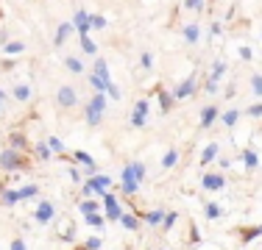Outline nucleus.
<instances>
[{
  "label": "nucleus",
  "instance_id": "57",
  "mask_svg": "<svg viewBox=\"0 0 262 250\" xmlns=\"http://www.w3.org/2000/svg\"><path fill=\"white\" fill-rule=\"evenodd\" d=\"M3 189H9V186H6V181H0V192H3Z\"/></svg>",
  "mask_w": 262,
  "mask_h": 250
},
{
  "label": "nucleus",
  "instance_id": "23",
  "mask_svg": "<svg viewBox=\"0 0 262 250\" xmlns=\"http://www.w3.org/2000/svg\"><path fill=\"white\" fill-rule=\"evenodd\" d=\"M240 159H243V167H246L248 172H254L259 167V156H257V150H254V147H246Z\"/></svg>",
  "mask_w": 262,
  "mask_h": 250
},
{
  "label": "nucleus",
  "instance_id": "32",
  "mask_svg": "<svg viewBox=\"0 0 262 250\" xmlns=\"http://www.w3.org/2000/svg\"><path fill=\"white\" fill-rule=\"evenodd\" d=\"M84 75H86V84L92 86V92H103V95H106V84H109V81L98 78L95 72H84Z\"/></svg>",
  "mask_w": 262,
  "mask_h": 250
},
{
  "label": "nucleus",
  "instance_id": "39",
  "mask_svg": "<svg viewBox=\"0 0 262 250\" xmlns=\"http://www.w3.org/2000/svg\"><path fill=\"white\" fill-rule=\"evenodd\" d=\"M131 111H134V114H145V117H148V114H151V97H140Z\"/></svg>",
  "mask_w": 262,
  "mask_h": 250
},
{
  "label": "nucleus",
  "instance_id": "54",
  "mask_svg": "<svg viewBox=\"0 0 262 250\" xmlns=\"http://www.w3.org/2000/svg\"><path fill=\"white\" fill-rule=\"evenodd\" d=\"M6 42H9V31H6V28H0V47H3Z\"/></svg>",
  "mask_w": 262,
  "mask_h": 250
},
{
  "label": "nucleus",
  "instance_id": "18",
  "mask_svg": "<svg viewBox=\"0 0 262 250\" xmlns=\"http://www.w3.org/2000/svg\"><path fill=\"white\" fill-rule=\"evenodd\" d=\"M240 117H243V109H237V106H232V109H223V111H221V120H217V122H221L226 131H232L234 125L240 122Z\"/></svg>",
  "mask_w": 262,
  "mask_h": 250
},
{
  "label": "nucleus",
  "instance_id": "40",
  "mask_svg": "<svg viewBox=\"0 0 262 250\" xmlns=\"http://www.w3.org/2000/svg\"><path fill=\"white\" fill-rule=\"evenodd\" d=\"M90 22H92V31H103V28H109V20H106L103 14H92V11H90Z\"/></svg>",
  "mask_w": 262,
  "mask_h": 250
},
{
  "label": "nucleus",
  "instance_id": "29",
  "mask_svg": "<svg viewBox=\"0 0 262 250\" xmlns=\"http://www.w3.org/2000/svg\"><path fill=\"white\" fill-rule=\"evenodd\" d=\"M179 156H182V153H179V147H170V150H167V153L162 156V170H173V167L179 164Z\"/></svg>",
  "mask_w": 262,
  "mask_h": 250
},
{
  "label": "nucleus",
  "instance_id": "45",
  "mask_svg": "<svg viewBox=\"0 0 262 250\" xmlns=\"http://www.w3.org/2000/svg\"><path fill=\"white\" fill-rule=\"evenodd\" d=\"M217 34H223V25H221V20H212L209 22V34H207V42H212Z\"/></svg>",
  "mask_w": 262,
  "mask_h": 250
},
{
  "label": "nucleus",
  "instance_id": "47",
  "mask_svg": "<svg viewBox=\"0 0 262 250\" xmlns=\"http://www.w3.org/2000/svg\"><path fill=\"white\" fill-rule=\"evenodd\" d=\"M201 234H198V228H195V222H190V245L195 247V245H201Z\"/></svg>",
  "mask_w": 262,
  "mask_h": 250
},
{
  "label": "nucleus",
  "instance_id": "25",
  "mask_svg": "<svg viewBox=\"0 0 262 250\" xmlns=\"http://www.w3.org/2000/svg\"><path fill=\"white\" fill-rule=\"evenodd\" d=\"M90 72H95L98 78H103V81H112V75H109V61L101 59V56H95V61H92V70Z\"/></svg>",
  "mask_w": 262,
  "mask_h": 250
},
{
  "label": "nucleus",
  "instance_id": "46",
  "mask_svg": "<svg viewBox=\"0 0 262 250\" xmlns=\"http://www.w3.org/2000/svg\"><path fill=\"white\" fill-rule=\"evenodd\" d=\"M204 92H207V95H217V92H221V81L207 78V81H204Z\"/></svg>",
  "mask_w": 262,
  "mask_h": 250
},
{
  "label": "nucleus",
  "instance_id": "34",
  "mask_svg": "<svg viewBox=\"0 0 262 250\" xmlns=\"http://www.w3.org/2000/svg\"><path fill=\"white\" fill-rule=\"evenodd\" d=\"M98 209H101V203H98V200H90V197L78 200V211H81V214H95Z\"/></svg>",
  "mask_w": 262,
  "mask_h": 250
},
{
  "label": "nucleus",
  "instance_id": "58",
  "mask_svg": "<svg viewBox=\"0 0 262 250\" xmlns=\"http://www.w3.org/2000/svg\"><path fill=\"white\" fill-rule=\"evenodd\" d=\"M159 250H165V247H159Z\"/></svg>",
  "mask_w": 262,
  "mask_h": 250
},
{
  "label": "nucleus",
  "instance_id": "10",
  "mask_svg": "<svg viewBox=\"0 0 262 250\" xmlns=\"http://www.w3.org/2000/svg\"><path fill=\"white\" fill-rule=\"evenodd\" d=\"M179 34H182L184 45H190V47H198V42L204 39V31H201V22H198V20H190V22H184Z\"/></svg>",
  "mask_w": 262,
  "mask_h": 250
},
{
  "label": "nucleus",
  "instance_id": "44",
  "mask_svg": "<svg viewBox=\"0 0 262 250\" xmlns=\"http://www.w3.org/2000/svg\"><path fill=\"white\" fill-rule=\"evenodd\" d=\"M48 145H51V150H53L56 156L67 153V150H64V142H61V139H56V136H48Z\"/></svg>",
  "mask_w": 262,
  "mask_h": 250
},
{
  "label": "nucleus",
  "instance_id": "2",
  "mask_svg": "<svg viewBox=\"0 0 262 250\" xmlns=\"http://www.w3.org/2000/svg\"><path fill=\"white\" fill-rule=\"evenodd\" d=\"M109 111V100L103 92H92V97L84 103V122L86 128H98L103 122V114Z\"/></svg>",
  "mask_w": 262,
  "mask_h": 250
},
{
  "label": "nucleus",
  "instance_id": "27",
  "mask_svg": "<svg viewBox=\"0 0 262 250\" xmlns=\"http://www.w3.org/2000/svg\"><path fill=\"white\" fill-rule=\"evenodd\" d=\"M226 72H229V64H226L223 59H215V61H212V70H209L207 78H212V81H221Z\"/></svg>",
  "mask_w": 262,
  "mask_h": 250
},
{
  "label": "nucleus",
  "instance_id": "26",
  "mask_svg": "<svg viewBox=\"0 0 262 250\" xmlns=\"http://www.w3.org/2000/svg\"><path fill=\"white\" fill-rule=\"evenodd\" d=\"M20 203V192L17 189H3L0 192V206L3 209H11V206H17Z\"/></svg>",
  "mask_w": 262,
  "mask_h": 250
},
{
  "label": "nucleus",
  "instance_id": "53",
  "mask_svg": "<svg viewBox=\"0 0 262 250\" xmlns=\"http://www.w3.org/2000/svg\"><path fill=\"white\" fill-rule=\"evenodd\" d=\"M0 103H6V106H9V103H14V100H11V95L3 89V86H0Z\"/></svg>",
  "mask_w": 262,
  "mask_h": 250
},
{
  "label": "nucleus",
  "instance_id": "37",
  "mask_svg": "<svg viewBox=\"0 0 262 250\" xmlns=\"http://www.w3.org/2000/svg\"><path fill=\"white\" fill-rule=\"evenodd\" d=\"M17 192H20V203H23V200H31V197L39 195V186H36V184H26V186H20Z\"/></svg>",
  "mask_w": 262,
  "mask_h": 250
},
{
  "label": "nucleus",
  "instance_id": "15",
  "mask_svg": "<svg viewBox=\"0 0 262 250\" xmlns=\"http://www.w3.org/2000/svg\"><path fill=\"white\" fill-rule=\"evenodd\" d=\"M73 25H76V34H78V36H86V34L92 31L90 11H86V9H76V14H73Z\"/></svg>",
  "mask_w": 262,
  "mask_h": 250
},
{
  "label": "nucleus",
  "instance_id": "38",
  "mask_svg": "<svg viewBox=\"0 0 262 250\" xmlns=\"http://www.w3.org/2000/svg\"><path fill=\"white\" fill-rule=\"evenodd\" d=\"M140 67H142V72H154V53L151 50H142L140 53Z\"/></svg>",
  "mask_w": 262,
  "mask_h": 250
},
{
  "label": "nucleus",
  "instance_id": "9",
  "mask_svg": "<svg viewBox=\"0 0 262 250\" xmlns=\"http://www.w3.org/2000/svg\"><path fill=\"white\" fill-rule=\"evenodd\" d=\"M103 209H106V220H109V222H120V217H123V206H120V200H117V195H115V192H103Z\"/></svg>",
  "mask_w": 262,
  "mask_h": 250
},
{
  "label": "nucleus",
  "instance_id": "20",
  "mask_svg": "<svg viewBox=\"0 0 262 250\" xmlns=\"http://www.w3.org/2000/svg\"><path fill=\"white\" fill-rule=\"evenodd\" d=\"M120 225L126 231H131V234H137V231L142 228V217L137 214V211H123V217H120Z\"/></svg>",
  "mask_w": 262,
  "mask_h": 250
},
{
  "label": "nucleus",
  "instance_id": "24",
  "mask_svg": "<svg viewBox=\"0 0 262 250\" xmlns=\"http://www.w3.org/2000/svg\"><path fill=\"white\" fill-rule=\"evenodd\" d=\"M0 53H3V56H23V53H26V42H20V39H9L3 47H0Z\"/></svg>",
  "mask_w": 262,
  "mask_h": 250
},
{
  "label": "nucleus",
  "instance_id": "16",
  "mask_svg": "<svg viewBox=\"0 0 262 250\" xmlns=\"http://www.w3.org/2000/svg\"><path fill=\"white\" fill-rule=\"evenodd\" d=\"M31 159H34V161H51V159H56V153L51 150V145H48V139L34 142V147H31Z\"/></svg>",
  "mask_w": 262,
  "mask_h": 250
},
{
  "label": "nucleus",
  "instance_id": "6",
  "mask_svg": "<svg viewBox=\"0 0 262 250\" xmlns=\"http://www.w3.org/2000/svg\"><path fill=\"white\" fill-rule=\"evenodd\" d=\"M53 220H56V203H53V200H48V197L36 200L34 222H39V225H51Z\"/></svg>",
  "mask_w": 262,
  "mask_h": 250
},
{
  "label": "nucleus",
  "instance_id": "48",
  "mask_svg": "<svg viewBox=\"0 0 262 250\" xmlns=\"http://www.w3.org/2000/svg\"><path fill=\"white\" fill-rule=\"evenodd\" d=\"M70 181L73 184H84V175H81L78 164H70Z\"/></svg>",
  "mask_w": 262,
  "mask_h": 250
},
{
  "label": "nucleus",
  "instance_id": "52",
  "mask_svg": "<svg viewBox=\"0 0 262 250\" xmlns=\"http://www.w3.org/2000/svg\"><path fill=\"white\" fill-rule=\"evenodd\" d=\"M0 70H3V72H11V70H14V56H9V59L0 61Z\"/></svg>",
  "mask_w": 262,
  "mask_h": 250
},
{
  "label": "nucleus",
  "instance_id": "13",
  "mask_svg": "<svg viewBox=\"0 0 262 250\" xmlns=\"http://www.w3.org/2000/svg\"><path fill=\"white\" fill-rule=\"evenodd\" d=\"M61 67H64L70 75H84L86 72V64H84V59L76 53H64L61 56Z\"/></svg>",
  "mask_w": 262,
  "mask_h": 250
},
{
  "label": "nucleus",
  "instance_id": "21",
  "mask_svg": "<svg viewBox=\"0 0 262 250\" xmlns=\"http://www.w3.org/2000/svg\"><path fill=\"white\" fill-rule=\"evenodd\" d=\"M142 217V222L151 225V228H159L162 220H165V209H151V211H137Z\"/></svg>",
  "mask_w": 262,
  "mask_h": 250
},
{
  "label": "nucleus",
  "instance_id": "55",
  "mask_svg": "<svg viewBox=\"0 0 262 250\" xmlns=\"http://www.w3.org/2000/svg\"><path fill=\"white\" fill-rule=\"evenodd\" d=\"M73 250H90V247H86L84 242H78V245H73Z\"/></svg>",
  "mask_w": 262,
  "mask_h": 250
},
{
  "label": "nucleus",
  "instance_id": "41",
  "mask_svg": "<svg viewBox=\"0 0 262 250\" xmlns=\"http://www.w3.org/2000/svg\"><path fill=\"white\" fill-rule=\"evenodd\" d=\"M84 222L90 225V228H101V225L106 222V217H103V214H98V211H95V214H84Z\"/></svg>",
  "mask_w": 262,
  "mask_h": 250
},
{
  "label": "nucleus",
  "instance_id": "42",
  "mask_svg": "<svg viewBox=\"0 0 262 250\" xmlns=\"http://www.w3.org/2000/svg\"><path fill=\"white\" fill-rule=\"evenodd\" d=\"M128 125H131V128H145L148 117L145 114H134V111H131V114H128Z\"/></svg>",
  "mask_w": 262,
  "mask_h": 250
},
{
  "label": "nucleus",
  "instance_id": "17",
  "mask_svg": "<svg viewBox=\"0 0 262 250\" xmlns=\"http://www.w3.org/2000/svg\"><path fill=\"white\" fill-rule=\"evenodd\" d=\"M31 97H34V89H31L28 84H14V86H11V100H14L17 106L31 103Z\"/></svg>",
  "mask_w": 262,
  "mask_h": 250
},
{
  "label": "nucleus",
  "instance_id": "50",
  "mask_svg": "<svg viewBox=\"0 0 262 250\" xmlns=\"http://www.w3.org/2000/svg\"><path fill=\"white\" fill-rule=\"evenodd\" d=\"M84 245L90 247V250H101V247H103V239H101V236H90V239H86Z\"/></svg>",
  "mask_w": 262,
  "mask_h": 250
},
{
  "label": "nucleus",
  "instance_id": "11",
  "mask_svg": "<svg viewBox=\"0 0 262 250\" xmlns=\"http://www.w3.org/2000/svg\"><path fill=\"white\" fill-rule=\"evenodd\" d=\"M223 186H226V175H223L221 170L204 172V175H201V189H204V192H221Z\"/></svg>",
  "mask_w": 262,
  "mask_h": 250
},
{
  "label": "nucleus",
  "instance_id": "35",
  "mask_svg": "<svg viewBox=\"0 0 262 250\" xmlns=\"http://www.w3.org/2000/svg\"><path fill=\"white\" fill-rule=\"evenodd\" d=\"M243 117H251V120H262V100H257V103L246 106L243 109Z\"/></svg>",
  "mask_w": 262,
  "mask_h": 250
},
{
  "label": "nucleus",
  "instance_id": "7",
  "mask_svg": "<svg viewBox=\"0 0 262 250\" xmlns=\"http://www.w3.org/2000/svg\"><path fill=\"white\" fill-rule=\"evenodd\" d=\"M148 97H157V103H159V114H162V117L170 114V111H173V103H176V100H173V92H170V89H165L162 84H154V89H151V95H148Z\"/></svg>",
  "mask_w": 262,
  "mask_h": 250
},
{
  "label": "nucleus",
  "instance_id": "28",
  "mask_svg": "<svg viewBox=\"0 0 262 250\" xmlns=\"http://www.w3.org/2000/svg\"><path fill=\"white\" fill-rule=\"evenodd\" d=\"M204 217H207V220H221L223 209L215 203V200H204Z\"/></svg>",
  "mask_w": 262,
  "mask_h": 250
},
{
  "label": "nucleus",
  "instance_id": "19",
  "mask_svg": "<svg viewBox=\"0 0 262 250\" xmlns=\"http://www.w3.org/2000/svg\"><path fill=\"white\" fill-rule=\"evenodd\" d=\"M217 156H221V142H209L207 147H204V153H201V159H198V167H209L212 161L217 159Z\"/></svg>",
  "mask_w": 262,
  "mask_h": 250
},
{
  "label": "nucleus",
  "instance_id": "36",
  "mask_svg": "<svg viewBox=\"0 0 262 250\" xmlns=\"http://www.w3.org/2000/svg\"><path fill=\"white\" fill-rule=\"evenodd\" d=\"M76 234H78V225L76 222H70V220H67V225H64V228H61V239H64V242H76Z\"/></svg>",
  "mask_w": 262,
  "mask_h": 250
},
{
  "label": "nucleus",
  "instance_id": "49",
  "mask_svg": "<svg viewBox=\"0 0 262 250\" xmlns=\"http://www.w3.org/2000/svg\"><path fill=\"white\" fill-rule=\"evenodd\" d=\"M9 250H28V245H26V239H23V236H14V239L9 242Z\"/></svg>",
  "mask_w": 262,
  "mask_h": 250
},
{
  "label": "nucleus",
  "instance_id": "4",
  "mask_svg": "<svg viewBox=\"0 0 262 250\" xmlns=\"http://www.w3.org/2000/svg\"><path fill=\"white\" fill-rule=\"evenodd\" d=\"M201 89V78H198V72H190L187 78L182 81V84H176V89H173V100H187V97H192L195 92Z\"/></svg>",
  "mask_w": 262,
  "mask_h": 250
},
{
  "label": "nucleus",
  "instance_id": "14",
  "mask_svg": "<svg viewBox=\"0 0 262 250\" xmlns=\"http://www.w3.org/2000/svg\"><path fill=\"white\" fill-rule=\"evenodd\" d=\"M237 239L243 242V245H251L254 239H259L262 236V222L259 225H243V228H234Z\"/></svg>",
  "mask_w": 262,
  "mask_h": 250
},
{
  "label": "nucleus",
  "instance_id": "8",
  "mask_svg": "<svg viewBox=\"0 0 262 250\" xmlns=\"http://www.w3.org/2000/svg\"><path fill=\"white\" fill-rule=\"evenodd\" d=\"M221 103H207L201 109V114H198V131H209L212 125L221 120Z\"/></svg>",
  "mask_w": 262,
  "mask_h": 250
},
{
  "label": "nucleus",
  "instance_id": "12",
  "mask_svg": "<svg viewBox=\"0 0 262 250\" xmlns=\"http://www.w3.org/2000/svg\"><path fill=\"white\" fill-rule=\"evenodd\" d=\"M76 34V25H73V20H64V22H59L56 25V34H53V47L59 50V47H64L67 45V39ZM78 36V34H76Z\"/></svg>",
  "mask_w": 262,
  "mask_h": 250
},
{
  "label": "nucleus",
  "instance_id": "33",
  "mask_svg": "<svg viewBox=\"0 0 262 250\" xmlns=\"http://www.w3.org/2000/svg\"><path fill=\"white\" fill-rule=\"evenodd\" d=\"M184 9L190 11V14H198V17H201L204 11H207V0H184Z\"/></svg>",
  "mask_w": 262,
  "mask_h": 250
},
{
  "label": "nucleus",
  "instance_id": "51",
  "mask_svg": "<svg viewBox=\"0 0 262 250\" xmlns=\"http://www.w3.org/2000/svg\"><path fill=\"white\" fill-rule=\"evenodd\" d=\"M237 53H240V59H243V61H251V59H254V50L248 47V45H243L240 50H237Z\"/></svg>",
  "mask_w": 262,
  "mask_h": 250
},
{
  "label": "nucleus",
  "instance_id": "3",
  "mask_svg": "<svg viewBox=\"0 0 262 250\" xmlns=\"http://www.w3.org/2000/svg\"><path fill=\"white\" fill-rule=\"evenodd\" d=\"M56 109L61 111V114H73V111L81 106V95H78V86L73 84H61L59 89H56V97H53Z\"/></svg>",
  "mask_w": 262,
  "mask_h": 250
},
{
  "label": "nucleus",
  "instance_id": "56",
  "mask_svg": "<svg viewBox=\"0 0 262 250\" xmlns=\"http://www.w3.org/2000/svg\"><path fill=\"white\" fill-rule=\"evenodd\" d=\"M6 114V103H0V117H3Z\"/></svg>",
  "mask_w": 262,
  "mask_h": 250
},
{
  "label": "nucleus",
  "instance_id": "30",
  "mask_svg": "<svg viewBox=\"0 0 262 250\" xmlns=\"http://www.w3.org/2000/svg\"><path fill=\"white\" fill-rule=\"evenodd\" d=\"M176 222H179V211H165V220H162L159 231L162 234H170V231L176 228Z\"/></svg>",
  "mask_w": 262,
  "mask_h": 250
},
{
  "label": "nucleus",
  "instance_id": "43",
  "mask_svg": "<svg viewBox=\"0 0 262 250\" xmlns=\"http://www.w3.org/2000/svg\"><path fill=\"white\" fill-rule=\"evenodd\" d=\"M106 97H112V100H123V92H120V86H117L115 81H109V84H106Z\"/></svg>",
  "mask_w": 262,
  "mask_h": 250
},
{
  "label": "nucleus",
  "instance_id": "31",
  "mask_svg": "<svg viewBox=\"0 0 262 250\" xmlns=\"http://www.w3.org/2000/svg\"><path fill=\"white\" fill-rule=\"evenodd\" d=\"M248 89H251L254 97L262 100V72H251V78H248Z\"/></svg>",
  "mask_w": 262,
  "mask_h": 250
},
{
  "label": "nucleus",
  "instance_id": "22",
  "mask_svg": "<svg viewBox=\"0 0 262 250\" xmlns=\"http://www.w3.org/2000/svg\"><path fill=\"white\" fill-rule=\"evenodd\" d=\"M78 47H81V53H84L86 59H95V56H98V42L92 39L90 34H86V36H78Z\"/></svg>",
  "mask_w": 262,
  "mask_h": 250
},
{
  "label": "nucleus",
  "instance_id": "5",
  "mask_svg": "<svg viewBox=\"0 0 262 250\" xmlns=\"http://www.w3.org/2000/svg\"><path fill=\"white\" fill-rule=\"evenodd\" d=\"M6 145H9L11 150H17V153H28L31 156V139H28V134L23 128H14V131H9L6 134Z\"/></svg>",
  "mask_w": 262,
  "mask_h": 250
},
{
  "label": "nucleus",
  "instance_id": "1",
  "mask_svg": "<svg viewBox=\"0 0 262 250\" xmlns=\"http://www.w3.org/2000/svg\"><path fill=\"white\" fill-rule=\"evenodd\" d=\"M31 167H34V159H31L28 153H17V150H11L9 145L0 147V172H6V175L31 172Z\"/></svg>",
  "mask_w": 262,
  "mask_h": 250
}]
</instances>
